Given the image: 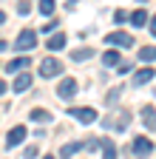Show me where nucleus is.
I'll return each instance as SVG.
<instances>
[{
	"label": "nucleus",
	"instance_id": "nucleus-15",
	"mask_svg": "<svg viewBox=\"0 0 156 159\" xmlns=\"http://www.w3.org/2000/svg\"><path fill=\"white\" fill-rule=\"evenodd\" d=\"M29 119H31V122H51V114H48L46 108H31Z\"/></svg>",
	"mask_w": 156,
	"mask_h": 159
},
{
	"label": "nucleus",
	"instance_id": "nucleus-5",
	"mask_svg": "<svg viewBox=\"0 0 156 159\" xmlns=\"http://www.w3.org/2000/svg\"><path fill=\"white\" fill-rule=\"evenodd\" d=\"M77 122H82V125H91V122H96V111L94 108H71L68 111Z\"/></svg>",
	"mask_w": 156,
	"mask_h": 159
},
{
	"label": "nucleus",
	"instance_id": "nucleus-13",
	"mask_svg": "<svg viewBox=\"0 0 156 159\" xmlns=\"http://www.w3.org/2000/svg\"><path fill=\"white\" fill-rule=\"evenodd\" d=\"M46 48H48V51H60V48H65V34H63V31L51 34L48 43H46Z\"/></svg>",
	"mask_w": 156,
	"mask_h": 159
},
{
	"label": "nucleus",
	"instance_id": "nucleus-1",
	"mask_svg": "<svg viewBox=\"0 0 156 159\" xmlns=\"http://www.w3.org/2000/svg\"><path fill=\"white\" fill-rule=\"evenodd\" d=\"M34 46H37V31L34 29H23L20 34H17V40H14V48L17 51H29Z\"/></svg>",
	"mask_w": 156,
	"mask_h": 159
},
{
	"label": "nucleus",
	"instance_id": "nucleus-21",
	"mask_svg": "<svg viewBox=\"0 0 156 159\" xmlns=\"http://www.w3.org/2000/svg\"><path fill=\"white\" fill-rule=\"evenodd\" d=\"M37 9H40V14L48 17V14L54 11V0H40V6H37Z\"/></svg>",
	"mask_w": 156,
	"mask_h": 159
},
{
	"label": "nucleus",
	"instance_id": "nucleus-6",
	"mask_svg": "<svg viewBox=\"0 0 156 159\" xmlns=\"http://www.w3.org/2000/svg\"><path fill=\"white\" fill-rule=\"evenodd\" d=\"M77 94V80H71V77H65L60 85H57V97L60 99H71Z\"/></svg>",
	"mask_w": 156,
	"mask_h": 159
},
{
	"label": "nucleus",
	"instance_id": "nucleus-11",
	"mask_svg": "<svg viewBox=\"0 0 156 159\" xmlns=\"http://www.w3.org/2000/svg\"><path fill=\"white\" fill-rule=\"evenodd\" d=\"M148 20H150V17H148V11H145V9H136V11L131 14L128 23H131L133 29H142V26H148Z\"/></svg>",
	"mask_w": 156,
	"mask_h": 159
},
{
	"label": "nucleus",
	"instance_id": "nucleus-2",
	"mask_svg": "<svg viewBox=\"0 0 156 159\" xmlns=\"http://www.w3.org/2000/svg\"><path fill=\"white\" fill-rule=\"evenodd\" d=\"M57 74H63V63H60V60H54V57H46L43 63H40V77L43 80H51Z\"/></svg>",
	"mask_w": 156,
	"mask_h": 159
},
{
	"label": "nucleus",
	"instance_id": "nucleus-14",
	"mask_svg": "<svg viewBox=\"0 0 156 159\" xmlns=\"http://www.w3.org/2000/svg\"><path fill=\"white\" fill-rule=\"evenodd\" d=\"M80 151H85V145H82V142H68V145H63V148H60V159H71L74 153H80Z\"/></svg>",
	"mask_w": 156,
	"mask_h": 159
},
{
	"label": "nucleus",
	"instance_id": "nucleus-10",
	"mask_svg": "<svg viewBox=\"0 0 156 159\" xmlns=\"http://www.w3.org/2000/svg\"><path fill=\"white\" fill-rule=\"evenodd\" d=\"M26 66H31L29 57H14V60H9V63L3 66V71H6V74H11V71H23Z\"/></svg>",
	"mask_w": 156,
	"mask_h": 159
},
{
	"label": "nucleus",
	"instance_id": "nucleus-4",
	"mask_svg": "<svg viewBox=\"0 0 156 159\" xmlns=\"http://www.w3.org/2000/svg\"><path fill=\"white\" fill-rule=\"evenodd\" d=\"M23 139H26V128H23V125H14V128H11L9 134H6V151L17 148V145L23 142Z\"/></svg>",
	"mask_w": 156,
	"mask_h": 159
},
{
	"label": "nucleus",
	"instance_id": "nucleus-22",
	"mask_svg": "<svg viewBox=\"0 0 156 159\" xmlns=\"http://www.w3.org/2000/svg\"><path fill=\"white\" fill-rule=\"evenodd\" d=\"M125 20H128V14H125L122 9H116V11H114V23H116V26H122Z\"/></svg>",
	"mask_w": 156,
	"mask_h": 159
},
{
	"label": "nucleus",
	"instance_id": "nucleus-9",
	"mask_svg": "<svg viewBox=\"0 0 156 159\" xmlns=\"http://www.w3.org/2000/svg\"><path fill=\"white\" fill-rule=\"evenodd\" d=\"M29 85H31V74H29V71H20V74L14 77V83H11V88H14L17 94L29 91Z\"/></svg>",
	"mask_w": 156,
	"mask_h": 159
},
{
	"label": "nucleus",
	"instance_id": "nucleus-16",
	"mask_svg": "<svg viewBox=\"0 0 156 159\" xmlns=\"http://www.w3.org/2000/svg\"><path fill=\"white\" fill-rule=\"evenodd\" d=\"M94 57V48H77V51H71V60H74V63H85V60H91Z\"/></svg>",
	"mask_w": 156,
	"mask_h": 159
},
{
	"label": "nucleus",
	"instance_id": "nucleus-20",
	"mask_svg": "<svg viewBox=\"0 0 156 159\" xmlns=\"http://www.w3.org/2000/svg\"><path fill=\"white\" fill-rule=\"evenodd\" d=\"M131 125V114L128 111H119V119H116V128H119V131H125Z\"/></svg>",
	"mask_w": 156,
	"mask_h": 159
},
{
	"label": "nucleus",
	"instance_id": "nucleus-18",
	"mask_svg": "<svg viewBox=\"0 0 156 159\" xmlns=\"http://www.w3.org/2000/svg\"><path fill=\"white\" fill-rule=\"evenodd\" d=\"M102 66H119V51H116V48L105 51L102 54Z\"/></svg>",
	"mask_w": 156,
	"mask_h": 159
},
{
	"label": "nucleus",
	"instance_id": "nucleus-26",
	"mask_svg": "<svg viewBox=\"0 0 156 159\" xmlns=\"http://www.w3.org/2000/svg\"><path fill=\"white\" fill-rule=\"evenodd\" d=\"M150 34L156 37V17H150Z\"/></svg>",
	"mask_w": 156,
	"mask_h": 159
},
{
	"label": "nucleus",
	"instance_id": "nucleus-3",
	"mask_svg": "<svg viewBox=\"0 0 156 159\" xmlns=\"http://www.w3.org/2000/svg\"><path fill=\"white\" fill-rule=\"evenodd\" d=\"M105 43H111L114 48H131V46H133V37L125 34V31H111V34L105 37Z\"/></svg>",
	"mask_w": 156,
	"mask_h": 159
},
{
	"label": "nucleus",
	"instance_id": "nucleus-19",
	"mask_svg": "<svg viewBox=\"0 0 156 159\" xmlns=\"http://www.w3.org/2000/svg\"><path fill=\"white\" fill-rule=\"evenodd\" d=\"M139 60H142V63H153V60H156V48H153V46L139 48Z\"/></svg>",
	"mask_w": 156,
	"mask_h": 159
},
{
	"label": "nucleus",
	"instance_id": "nucleus-17",
	"mask_svg": "<svg viewBox=\"0 0 156 159\" xmlns=\"http://www.w3.org/2000/svg\"><path fill=\"white\" fill-rule=\"evenodd\" d=\"M102 159H116V145H114V139H102Z\"/></svg>",
	"mask_w": 156,
	"mask_h": 159
},
{
	"label": "nucleus",
	"instance_id": "nucleus-12",
	"mask_svg": "<svg viewBox=\"0 0 156 159\" xmlns=\"http://www.w3.org/2000/svg\"><path fill=\"white\" fill-rule=\"evenodd\" d=\"M142 122L148 131H156V108H150V105L142 108Z\"/></svg>",
	"mask_w": 156,
	"mask_h": 159
},
{
	"label": "nucleus",
	"instance_id": "nucleus-7",
	"mask_svg": "<svg viewBox=\"0 0 156 159\" xmlns=\"http://www.w3.org/2000/svg\"><path fill=\"white\" fill-rule=\"evenodd\" d=\"M133 153L136 156H148V153H153V142L148 136H136L133 139Z\"/></svg>",
	"mask_w": 156,
	"mask_h": 159
},
{
	"label": "nucleus",
	"instance_id": "nucleus-27",
	"mask_svg": "<svg viewBox=\"0 0 156 159\" xmlns=\"http://www.w3.org/2000/svg\"><path fill=\"white\" fill-rule=\"evenodd\" d=\"M43 159H54V156H43Z\"/></svg>",
	"mask_w": 156,
	"mask_h": 159
},
{
	"label": "nucleus",
	"instance_id": "nucleus-8",
	"mask_svg": "<svg viewBox=\"0 0 156 159\" xmlns=\"http://www.w3.org/2000/svg\"><path fill=\"white\" fill-rule=\"evenodd\" d=\"M153 77H156V71H153L150 66H148V68H139V71L133 74V85H136V88H142V85H148V83H150Z\"/></svg>",
	"mask_w": 156,
	"mask_h": 159
},
{
	"label": "nucleus",
	"instance_id": "nucleus-23",
	"mask_svg": "<svg viewBox=\"0 0 156 159\" xmlns=\"http://www.w3.org/2000/svg\"><path fill=\"white\" fill-rule=\"evenodd\" d=\"M37 153H40V151H37V145H29V148H26V153H23V156H26V159H34V156H37Z\"/></svg>",
	"mask_w": 156,
	"mask_h": 159
},
{
	"label": "nucleus",
	"instance_id": "nucleus-25",
	"mask_svg": "<svg viewBox=\"0 0 156 159\" xmlns=\"http://www.w3.org/2000/svg\"><path fill=\"white\" fill-rule=\"evenodd\" d=\"M29 9H31V6H29V0H20V6H17V11H20V14H29Z\"/></svg>",
	"mask_w": 156,
	"mask_h": 159
},
{
	"label": "nucleus",
	"instance_id": "nucleus-24",
	"mask_svg": "<svg viewBox=\"0 0 156 159\" xmlns=\"http://www.w3.org/2000/svg\"><path fill=\"white\" fill-rule=\"evenodd\" d=\"M119 94H122V88H114V91L108 94V102H116V99H119Z\"/></svg>",
	"mask_w": 156,
	"mask_h": 159
}]
</instances>
